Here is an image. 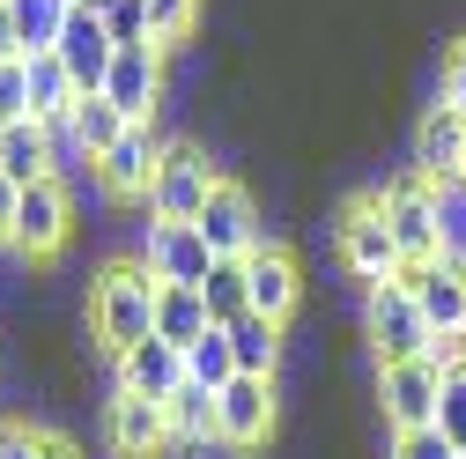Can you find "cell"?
<instances>
[{
	"label": "cell",
	"mask_w": 466,
	"mask_h": 459,
	"mask_svg": "<svg viewBox=\"0 0 466 459\" xmlns=\"http://www.w3.org/2000/svg\"><path fill=\"white\" fill-rule=\"evenodd\" d=\"M333 252H340V267L356 274V281H400V274H407V260H400V245H392V230H385L378 193H356V200L340 208V222H333Z\"/></svg>",
	"instance_id": "3957f363"
},
{
	"label": "cell",
	"mask_w": 466,
	"mask_h": 459,
	"mask_svg": "<svg viewBox=\"0 0 466 459\" xmlns=\"http://www.w3.org/2000/svg\"><path fill=\"white\" fill-rule=\"evenodd\" d=\"M111 385L141 393V400H170L186 385V349H170L163 333H148V341H134L127 356H111Z\"/></svg>",
	"instance_id": "5bb4252c"
},
{
	"label": "cell",
	"mask_w": 466,
	"mask_h": 459,
	"mask_svg": "<svg viewBox=\"0 0 466 459\" xmlns=\"http://www.w3.org/2000/svg\"><path fill=\"white\" fill-rule=\"evenodd\" d=\"M52 52H60V67L75 75V89H82V97H96V89L111 82V60H119V45H111V30H104V15H96V8H75Z\"/></svg>",
	"instance_id": "4fadbf2b"
},
{
	"label": "cell",
	"mask_w": 466,
	"mask_h": 459,
	"mask_svg": "<svg viewBox=\"0 0 466 459\" xmlns=\"http://www.w3.org/2000/svg\"><path fill=\"white\" fill-rule=\"evenodd\" d=\"M437 400H444V363L437 356H407V363H378V408L385 430H437Z\"/></svg>",
	"instance_id": "8992f818"
},
{
	"label": "cell",
	"mask_w": 466,
	"mask_h": 459,
	"mask_svg": "<svg viewBox=\"0 0 466 459\" xmlns=\"http://www.w3.org/2000/svg\"><path fill=\"white\" fill-rule=\"evenodd\" d=\"M0 60H23V37H15V15H8V0H0Z\"/></svg>",
	"instance_id": "d590c367"
},
{
	"label": "cell",
	"mask_w": 466,
	"mask_h": 459,
	"mask_svg": "<svg viewBox=\"0 0 466 459\" xmlns=\"http://www.w3.org/2000/svg\"><path fill=\"white\" fill-rule=\"evenodd\" d=\"M385 459H466L444 430H407V437H392L385 444Z\"/></svg>",
	"instance_id": "4dcf8cb0"
},
{
	"label": "cell",
	"mask_w": 466,
	"mask_h": 459,
	"mask_svg": "<svg viewBox=\"0 0 466 459\" xmlns=\"http://www.w3.org/2000/svg\"><path fill=\"white\" fill-rule=\"evenodd\" d=\"M437 104H451L459 119H466V37L444 52V75H437Z\"/></svg>",
	"instance_id": "d6a6232c"
},
{
	"label": "cell",
	"mask_w": 466,
	"mask_h": 459,
	"mask_svg": "<svg viewBox=\"0 0 466 459\" xmlns=\"http://www.w3.org/2000/svg\"><path fill=\"white\" fill-rule=\"evenodd\" d=\"M0 459H45V430L37 423H0Z\"/></svg>",
	"instance_id": "836d02e7"
},
{
	"label": "cell",
	"mask_w": 466,
	"mask_h": 459,
	"mask_svg": "<svg viewBox=\"0 0 466 459\" xmlns=\"http://www.w3.org/2000/svg\"><path fill=\"white\" fill-rule=\"evenodd\" d=\"M193 222H200V238L215 245V260H245V252H259V245H267L259 200H252L238 178H215V193H208V208H200Z\"/></svg>",
	"instance_id": "9c48e42d"
},
{
	"label": "cell",
	"mask_w": 466,
	"mask_h": 459,
	"mask_svg": "<svg viewBox=\"0 0 466 459\" xmlns=\"http://www.w3.org/2000/svg\"><path fill=\"white\" fill-rule=\"evenodd\" d=\"M245 281H252V311H267V319L289 326V311H297V297H304V267H297V252L267 238L259 252H245Z\"/></svg>",
	"instance_id": "e0dca14e"
},
{
	"label": "cell",
	"mask_w": 466,
	"mask_h": 459,
	"mask_svg": "<svg viewBox=\"0 0 466 459\" xmlns=\"http://www.w3.org/2000/svg\"><path fill=\"white\" fill-rule=\"evenodd\" d=\"M156 290H163V281H156L141 260L96 267V281H89V349L127 356L134 341H148V333H156Z\"/></svg>",
	"instance_id": "6da1fadb"
},
{
	"label": "cell",
	"mask_w": 466,
	"mask_h": 459,
	"mask_svg": "<svg viewBox=\"0 0 466 459\" xmlns=\"http://www.w3.org/2000/svg\"><path fill=\"white\" fill-rule=\"evenodd\" d=\"M163 134L141 119V127H127V141H111L89 170H96V186H104V200H119V208H148V186H156V163H163Z\"/></svg>",
	"instance_id": "ba28073f"
},
{
	"label": "cell",
	"mask_w": 466,
	"mask_h": 459,
	"mask_svg": "<svg viewBox=\"0 0 466 459\" xmlns=\"http://www.w3.org/2000/svg\"><path fill=\"white\" fill-rule=\"evenodd\" d=\"M104 97L119 104L134 127H141V119H156V104H163V45H119Z\"/></svg>",
	"instance_id": "9a60e30c"
},
{
	"label": "cell",
	"mask_w": 466,
	"mask_h": 459,
	"mask_svg": "<svg viewBox=\"0 0 466 459\" xmlns=\"http://www.w3.org/2000/svg\"><path fill=\"white\" fill-rule=\"evenodd\" d=\"M215 178H222V170H215V156L200 141H170L163 163H156V186H148V215L156 222H193L208 208Z\"/></svg>",
	"instance_id": "52a82bcc"
},
{
	"label": "cell",
	"mask_w": 466,
	"mask_h": 459,
	"mask_svg": "<svg viewBox=\"0 0 466 459\" xmlns=\"http://www.w3.org/2000/svg\"><path fill=\"white\" fill-rule=\"evenodd\" d=\"M208 326H215V311H208L200 290H186V281H163L156 290V333L170 341V349H193Z\"/></svg>",
	"instance_id": "7402d4cb"
},
{
	"label": "cell",
	"mask_w": 466,
	"mask_h": 459,
	"mask_svg": "<svg viewBox=\"0 0 466 459\" xmlns=\"http://www.w3.org/2000/svg\"><path fill=\"white\" fill-rule=\"evenodd\" d=\"M437 430H444V437H451V444L466 452V356H459V363L444 371V400H437Z\"/></svg>",
	"instance_id": "f546056e"
},
{
	"label": "cell",
	"mask_w": 466,
	"mask_h": 459,
	"mask_svg": "<svg viewBox=\"0 0 466 459\" xmlns=\"http://www.w3.org/2000/svg\"><path fill=\"white\" fill-rule=\"evenodd\" d=\"M8 15H15L23 52H52L60 30H67V15H75V0H8Z\"/></svg>",
	"instance_id": "d4e9b609"
},
{
	"label": "cell",
	"mask_w": 466,
	"mask_h": 459,
	"mask_svg": "<svg viewBox=\"0 0 466 459\" xmlns=\"http://www.w3.org/2000/svg\"><path fill=\"white\" fill-rule=\"evenodd\" d=\"M400 281L415 290V304H422V319H430V333H437V341H466V281H459L444 260L407 267Z\"/></svg>",
	"instance_id": "ac0fdd59"
},
{
	"label": "cell",
	"mask_w": 466,
	"mask_h": 459,
	"mask_svg": "<svg viewBox=\"0 0 466 459\" xmlns=\"http://www.w3.org/2000/svg\"><path fill=\"white\" fill-rule=\"evenodd\" d=\"M0 178H15V186L60 178V156H52V127L45 119H8L0 127Z\"/></svg>",
	"instance_id": "d6986e66"
},
{
	"label": "cell",
	"mask_w": 466,
	"mask_h": 459,
	"mask_svg": "<svg viewBox=\"0 0 466 459\" xmlns=\"http://www.w3.org/2000/svg\"><path fill=\"white\" fill-rule=\"evenodd\" d=\"M104 444H111V459H163L170 452L163 400H141V393L111 385V400H104Z\"/></svg>",
	"instance_id": "30bf717a"
},
{
	"label": "cell",
	"mask_w": 466,
	"mask_h": 459,
	"mask_svg": "<svg viewBox=\"0 0 466 459\" xmlns=\"http://www.w3.org/2000/svg\"><path fill=\"white\" fill-rule=\"evenodd\" d=\"M75 238V186L67 178H37L23 186V208H15V260L23 267H45V260H60V245Z\"/></svg>",
	"instance_id": "5b68a950"
},
{
	"label": "cell",
	"mask_w": 466,
	"mask_h": 459,
	"mask_svg": "<svg viewBox=\"0 0 466 459\" xmlns=\"http://www.w3.org/2000/svg\"><path fill=\"white\" fill-rule=\"evenodd\" d=\"M134 260H141L156 281H186V290H200L208 267H215V245L200 238V222H156V215H148V238H141Z\"/></svg>",
	"instance_id": "8fae6325"
},
{
	"label": "cell",
	"mask_w": 466,
	"mask_h": 459,
	"mask_svg": "<svg viewBox=\"0 0 466 459\" xmlns=\"http://www.w3.org/2000/svg\"><path fill=\"white\" fill-rule=\"evenodd\" d=\"M23 75H30V119L67 127L75 104H82V89H75V75L60 67V52H23Z\"/></svg>",
	"instance_id": "ffe728a7"
},
{
	"label": "cell",
	"mask_w": 466,
	"mask_h": 459,
	"mask_svg": "<svg viewBox=\"0 0 466 459\" xmlns=\"http://www.w3.org/2000/svg\"><path fill=\"white\" fill-rule=\"evenodd\" d=\"M229 356H238L245 378H274L281 371V319H267V311L229 319Z\"/></svg>",
	"instance_id": "603a6c76"
},
{
	"label": "cell",
	"mask_w": 466,
	"mask_h": 459,
	"mask_svg": "<svg viewBox=\"0 0 466 459\" xmlns=\"http://www.w3.org/2000/svg\"><path fill=\"white\" fill-rule=\"evenodd\" d=\"M415 170L437 178V186H459V170H466V119H459L451 104H430L422 119H415Z\"/></svg>",
	"instance_id": "2e32d148"
},
{
	"label": "cell",
	"mask_w": 466,
	"mask_h": 459,
	"mask_svg": "<svg viewBox=\"0 0 466 459\" xmlns=\"http://www.w3.org/2000/svg\"><path fill=\"white\" fill-rule=\"evenodd\" d=\"M15 208H23V186H15V178H0V252L15 245Z\"/></svg>",
	"instance_id": "e575fe53"
},
{
	"label": "cell",
	"mask_w": 466,
	"mask_h": 459,
	"mask_svg": "<svg viewBox=\"0 0 466 459\" xmlns=\"http://www.w3.org/2000/svg\"><path fill=\"white\" fill-rule=\"evenodd\" d=\"M193 30H200V0H148V37L163 52H178Z\"/></svg>",
	"instance_id": "83f0119b"
},
{
	"label": "cell",
	"mask_w": 466,
	"mask_h": 459,
	"mask_svg": "<svg viewBox=\"0 0 466 459\" xmlns=\"http://www.w3.org/2000/svg\"><path fill=\"white\" fill-rule=\"evenodd\" d=\"M163 415H170V452H200V444H222V415H215V393L208 385H178L163 400Z\"/></svg>",
	"instance_id": "44dd1931"
},
{
	"label": "cell",
	"mask_w": 466,
	"mask_h": 459,
	"mask_svg": "<svg viewBox=\"0 0 466 459\" xmlns=\"http://www.w3.org/2000/svg\"><path fill=\"white\" fill-rule=\"evenodd\" d=\"M378 208H385V230L407 267H430L444 260V193L437 178H422V170H400V178L378 186Z\"/></svg>",
	"instance_id": "7a4b0ae2"
},
{
	"label": "cell",
	"mask_w": 466,
	"mask_h": 459,
	"mask_svg": "<svg viewBox=\"0 0 466 459\" xmlns=\"http://www.w3.org/2000/svg\"><path fill=\"white\" fill-rule=\"evenodd\" d=\"M186 378L208 385V393H222L229 378H238V356H229V326H208L193 349H186Z\"/></svg>",
	"instance_id": "4316f807"
},
{
	"label": "cell",
	"mask_w": 466,
	"mask_h": 459,
	"mask_svg": "<svg viewBox=\"0 0 466 459\" xmlns=\"http://www.w3.org/2000/svg\"><path fill=\"white\" fill-rule=\"evenodd\" d=\"M8 119H30V75L23 60H0V127Z\"/></svg>",
	"instance_id": "1f68e13d"
},
{
	"label": "cell",
	"mask_w": 466,
	"mask_h": 459,
	"mask_svg": "<svg viewBox=\"0 0 466 459\" xmlns=\"http://www.w3.org/2000/svg\"><path fill=\"white\" fill-rule=\"evenodd\" d=\"M104 30H111V45H156L148 37V0H104Z\"/></svg>",
	"instance_id": "f1b7e54d"
},
{
	"label": "cell",
	"mask_w": 466,
	"mask_h": 459,
	"mask_svg": "<svg viewBox=\"0 0 466 459\" xmlns=\"http://www.w3.org/2000/svg\"><path fill=\"white\" fill-rule=\"evenodd\" d=\"M67 127H75V141H82V156L96 163V156H104L111 141H127V127H134V119H127V111L111 104L104 89H96V97H82V104H75V119H67Z\"/></svg>",
	"instance_id": "cb8c5ba5"
},
{
	"label": "cell",
	"mask_w": 466,
	"mask_h": 459,
	"mask_svg": "<svg viewBox=\"0 0 466 459\" xmlns=\"http://www.w3.org/2000/svg\"><path fill=\"white\" fill-rule=\"evenodd\" d=\"M215 415H222V452H259L274 437V378H229L215 393Z\"/></svg>",
	"instance_id": "7c38bea8"
},
{
	"label": "cell",
	"mask_w": 466,
	"mask_h": 459,
	"mask_svg": "<svg viewBox=\"0 0 466 459\" xmlns=\"http://www.w3.org/2000/svg\"><path fill=\"white\" fill-rule=\"evenodd\" d=\"M200 297H208L215 326L245 319V311H252V281H245V260H215V267H208V281H200Z\"/></svg>",
	"instance_id": "484cf974"
},
{
	"label": "cell",
	"mask_w": 466,
	"mask_h": 459,
	"mask_svg": "<svg viewBox=\"0 0 466 459\" xmlns=\"http://www.w3.org/2000/svg\"><path fill=\"white\" fill-rule=\"evenodd\" d=\"M45 459H82V452H75V437H60V430H45Z\"/></svg>",
	"instance_id": "8d00e7d4"
},
{
	"label": "cell",
	"mask_w": 466,
	"mask_h": 459,
	"mask_svg": "<svg viewBox=\"0 0 466 459\" xmlns=\"http://www.w3.org/2000/svg\"><path fill=\"white\" fill-rule=\"evenodd\" d=\"M363 333H370L378 363H407V356H430V341H437L407 281H370V297H363Z\"/></svg>",
	"instance_id": "277c9868"
}]
</instances>
